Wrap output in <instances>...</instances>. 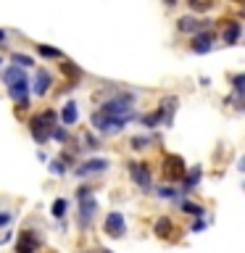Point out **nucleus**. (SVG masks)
Listing matches in <instances>:
<instances>
[{
    "label": "nucleus",
    "instance_id": "nucleus-22",
    "mask_svg": "<svg viewBox=\"0 0 245 253\" xmlns=\"http://www.w3.org/2000/svg\"><path fill=\"white\" fill-rule=\"evenodd\" d=\"M40 55H45V58H61V50H55V47H47V45H40L37 47Z\"/></svg>",
    "mask_w": 245,
    "mask_h": 253
},
{
    "label": "nucleus",
    "instance_id": "nucleus-5",
    "mask_svg": "<svg viewBox=\"0 0 245 253\" xmlns=\"http://www.w3.org/2000/svg\"><path fill=\"white\" fill-rule=\"evenodd\" d=\"M163 169H166V177L169 179H182V174H185V161H182L179 156H166L163 161Z\"/></svg>",
    "mask_w": 245,
    "mask_h": 253
},
{
    "label": "nucleus",
    "instance_id": "nucleus-1",
    "mask_svg": "<svg viewBox=\"0 0 245 253\" xmlns=\"http://www.w3.org/2000/svg\"><path fill=\"white\" fill-rule=\"evenodd\" d=\"M3 77H5V84H8V95H11L21 108H27V103H29V79H27V74H24L19 66H8Z\"/></svg>",
    "mask_w": 245,
    "mask_h": 253
},
{
    "label": "nucleus",
    "instance_id": "nucleus-2",
    "mask_svg": "<svg viewBox=\"0 0 245 253\" xmlns=\"http://www.w3.org/2000/svg\"><path fill=\"white\" fill-rule=\"evenodd\" d=\"M77 198H79V224L90 227L95 211H98V198L90 193V187H79Z\"/></svg>",
    "mask_w": 245,
    "mask_h": 253
},
{
    "label": "nucleus",
    "instance_id": "nucleus-8",
    "mask_svg": "<svg viewBox=\"0 0 245 253\" xmlns=\"http://www.w3.org/2000/svg\"><path fill=\"white\" fill-rule=\"evenodd\" d=\"M108 169V161L106 158H92V161H87L82 166H77V174H82V177H87V174H98V171H106Z\"/></svg>",
    "mask_w": 245,
    "mask_h": 253
},
{
    "label": "nucleus",
    "instance_id": "nucleus-19",
    "mask_svg": "<svg viewBox=\"0 0 245 253\" xmlns=\"http://www.w3.org/2000/svg\"><path fill=\"white\" fill-rule=\"evenodd\" d=\"M66 209H69V203L63 201V198H58V201H53V216H55V219H61L63 213H66Z\"/></svg>",
    "mask_w": 245,
    "mask_h": 253
},
{
    "label": "nucleus",
    "instance_id": "nucleus-24",
    "mask_svg": "<svg viewBox=\"0 0 245 253\" xmlns=\"http://www.w3.org/2000/svg\"><path fill=\"white\" fill-rule=\"evenodd\" d=\"M243 82H245V77H243V74H235V77H232V84H235L237 100H240V95H243Z\"/></svg>",
    "mask_w": 245,
    "mask_h": 253
},
{
    "label": "nucleus",
    "instance_id": "nucleus-31",
    "mask_svg": "<svg viewBox=\"0 0 245 253\" xmlns=\"http://www.w3.org/2000/svg\"><path fill=\"white\" fill-rule=\"evenodd\" d=\"M3 40H5V32H0V42H3Z\"/></svg>",
    "mask_w": 245,
    "mask_h": 253
},
{
    "label": "nucleus",
    "instance_id": "nucleus-21",
    "mask_svg": "<svg viewBox=\"0 0 245 253\" xmlns=\"http://www.w3.org/2000/svg\"><path fill=\"white\" fill-rule=\"evenodd\" d=\"M182 211L193 213V216H203V206H195V203H187V201H182Z\"/></svg>",
    "mask_w": 245,
    "mask_h": 253
},
{
    "label": "nucleus",
    "instance_id": "nucleus-7",
    "mask_svg": "<svg viewBox=\"0 0 245 253\" xmlns=\"http://www.w3.org/2000/svg\"><path fill=\"white\" fill-rule=\"evenodd\" d=\"M35 251H37V237L29 229H24L19 240H16V253H35Z\"/></svg>",
    "mask_w": 245,
    "mask_h": 253
},
{
    "label": "nucleus",
    "instance_id": "nucleus-12",
    "mask_svg": "<svg viewBox=\"0 0 245 253\" xmlns=\"http://www.w3.org/2000/svg\"><path fill=\"white\" fill-rule=\"evenodd\" d=\"M213 47V35L211 32H203V35H198L193 40V53H208Z\"/></svg>",
    "mask_w": 245,
    "mask_h": 253
},
{
    "label": "nucleus",
    "instance_id": "nucleus-23",
    "mask_svg": "<svg viewBox=\"0 0 245 253\" xmlns=\"http://www.w3.org/2000/svg\"><path fill=\"white\" fill-rule=\"evenodd\" d=\"M150 140H153V137H140V134H137V137H132V142H129V145H132L134 150H142L145 145H150Z\"/></svg>",
    "mask_w": 245,
    "mask_h": 253
},
{
    "label": "nucleus",
    "instance_id": "nucleus-11",
    "mask_svg": "<svg viewBox=\"0 0 245 253\" xmlns=\"http://www.w3.org/2000/svg\"><path fill=\"white\" fill-rule=\"evenodd\" d=\"M179 29H182V32H201V29H208V21H205V19H193V16H185V19H179Z\"/></svg>",
    "mask_w": 245,
    "mask_h": 253
},
{
    "label": "nucleus",
    "instance_id": "nucleus-3",
    "mask_svg": "<svg viewBox=\"0 0 245 253\" xmlns=\"http://www.w3.org/2000/svg\"><path fill=\"white\" fill-rule=\"evenodd\" d=\"M55 114L53 111H45V114H40V116H35L29 122V126H32V134H35V140L37 142H47L50 140V132L55 129Z\"/></svg>",
    "mask_w": 245,
    "mask_h": 253
},
{
    "label": "nucleus",
    "instance_id": "nucleus-17",
    "mask_svg": "<svg viewBox=\"0 0 245 253\" xmlns=\"http://www.w3.org/2000/svg\"><path fill=\"white\" fill-rule=\"evenodd\" d=\"M198 179H201V166H193V169H190V174H187V179H185V193L198 185Z\"/></svg>",
    "mask_w": 245,
    "mask_h": 253
},
{
    "label": "nucleus",
    "instance_id": "nucleus-28",
    "mask_svg": "<svg viewBox=\"0 0 245 253\" xmlns=\"http://www.w3.org/2000/svg\"><path fill=\"white\" fill-rule=\"evenodd\" d=\"M11 219H13V213H0V227H5Z\"/></svg>",
    "mask_w": 245,
    "mask_h": 253
},
{
    "label": "nucleus",
    "instance_id": "nucleus-25",
    "mask_svg": "<svg viewBox=\"0 0 245 253\" xmlns=\"http://www.w3.org/2000/svg\"><path fill=\"white\" fill-rule=\"evenodd\" d=\"M158 195L161 198H177V193H174L171 187H158Z\"/></svg>",
    "mask_w": 245,
    "mask_h": 253
},
{
    "label": "nucleus",
    "instance_id": "nucleus-13",
    "mask_svg": "<svg viewBox=\"0 0 245 253\" xmlns=\"http://www.w3.org/2000/svg\"><path fill=\"white\" fill-rule=\"evenodd\" d=\"M174 111H177V98H166V100H163V106L158 108V116H161V122H163V124H171Z\"/></svg>",
    "mask_w": 245,
    "mask_h": 253
},
{
    "label": "nucleus",
    "instance_id": "nucleus-14",
    "mask_svg": "<svg viewBox=\"0 0 245 253\" xmlns=\"http://www.w3.org/2000/svg\"><path fill=\"white\" fill-rule=\"evenodd\" d=\"M50 87V71L37 69V79H35V95H45Z\"/></svg>",
    "mask_w": 245,
    "mask_h": 253
},
{
    "label": "nucleus",
    "instance_id": "nucleus-30",
    "mask_svg": "<svg viewBox=\"0 0 245 253\" xmlns=\"http://www.w3.org/2000/svg\"><path fill=\"white\" fill-rule=\"evenodd\" d=\"M211 3H190V8H195V11H205Z\"/></svg>",
    "mask_w": 245,
    "mask_h": 253
},
{
    "label": "nucleus",
    "instance_id": "nucleus-26",
    "mask_svg": "<svg viewBox=\"0 0 245 253\" xmlns=\"http://www.w3.org/2000/svg\"><path fill=\"white\" fill-rule=\"evenodd\" d=\"M50 137H55L58 142H63V140H66V129H53V132H50Z\"/></svg>",
    "mask_w": 245,
    "mask_h": 253
},
{
    "label": "nucleus",
    "instance_id": "nucleus-29",
    "mask_svg": "<svg viewBox=\"0 0 245 253\" xmlns=\"http://www.w3.org/2000/svg\"><path fill=\"white\" fill-rule=\"evenodd\" d=\"M203 229H205V221H201V219H198L195 224H193V232H203Z\"/></svg>",
    "mask_w": 245,
    "mask_h": 253
},
{
    "label": "nucleus",
    "instance_id": "nucleus-18",
    "mask_svg": "<svg viewBox=\"0 0 245 253\" xmlns=\"http://www.w3.org/2000/svg\"><path fill=\"white\" fill-rule=\"evenodd\" d=\"M19 69H27V66H35V61L29 58V55H24V53H13V58H11Z\"/></svg>",
    "mask_w": 245,
    "mask_h": 253
},
{
    "label": "nucleus",
    "instance_id": "nucleus-16",
    "mask_svg": "<svg viewBox=\"0 0 245 253\" xmlns=\"http://www.w3.org/2000/svg\"><path fill=\"white\" fill-rule=\"evenodd\" d=\"M61 71H63V74H66V77L71 79V82H77L79 74H82V71H79V69H77L71 61H63V63H61Z\"/></svg>",
    "mask_w": 245,
    "mask_h": 253
},
{
    "label": "nucleus",
    "instance_id": "nucleus-6",
    "mask_svg": "<svg viewBox=\"0 0 245 253\" xmlns=\"http://www.w3.org/2000/svg\"><path fill=\"white\" fill-rule=\"evenodd\" d=\"M106 235H111V237H122L124 235V216L119 211H111L106 216Z\"/></svg>",
    "mask_w": 245,
    "mask_h": 253
},
{
    "label": "nucleus",
    "instance_id": "nucleus-32",
    "mask_svg": "<svg viewBox=\"0 0 245 253\" xmlns=\"http://www.w3.org/2000/svg\"><path fill=\"white\" fill-rule=\"evenodd\" d=\"M103 253H111V251H103Z\"/></svg>",
    "mask_w": 245,
    "mask_h": 253
},
{
    "label": "nucleus",
    "instance_id": "nucleus-27",
    "mask_svg": "<svg viewBox=\"0 0 245 253\" xmlns=\"http://www.w3.org/2000/svg\"><path fill=\"white\" fill-rule=\"evenodd\" d=\"M50 171H53V174H63L66 169H63V164H61V161H53V164H50Z\"/></svg>",
    "mask_w": 245,
    "mask_h": 253
},
{
    "label": "nucleus",
    "instance_id": "nucleus-4",
    "mask_svg": "<svg viewBox=\"0 0 245 253\" xmlns=\"http://www.w3.org/2000/svg\"><path fill=\"white\" fill-rule=\"evenodd\" d=\"M132 116H124V119H111V116H103V114H98L95 111L92 114V126L98 132H103V134H114V132H122L124 129V124L129 122Z\"/></svg>",
    "mask_w": 245,
    "mask_h": 253
},
{
    "label": "nucleus",
    "instance_id": "nucleus-15",
    "mask_svg": "<svg viewBox=\"0 0 245 253\" xmlns=\"http://www.w3.org/2000/svg\"><path fill=\"white\" fill-rule=\"evenodd\" d=\"M77 119H79V108H77V103H66L61 111V122L71 126V124H77Z\"/></svg>",
    "mask_w": 245,
    "mask_h": 253
},
{
    "label": "nucleus",
    "instance_id": "nucleus-9",
    "mask_svg": "<svg viewBox=\"0 0 245 253\" xmlns=\"http://www.w3.org/2000/svg\"><path fill=\"white\" fill-rule=\"evenodd\" d=\"M129 174H132V179L137 182L140 187H150V171H148V166L129 164Z\"/></svg>",
    "mask_w": 245,
    "mask_h": 253
},
{
    "label": "nucleus",
    "instance_id": "nucleus-10",
    "mask_svg": "<svg viewBox=\"0 0 245 253\" xmlns=\"http://www.w3.org/2000/svg\"><path fill=\"white\" fill-rule=\"evenodd\" d=\"M240 35H243L240 21H227V24H224V32H221V37H224L227 45H235L237 40H240Z\"/></svg>",
    "mask_w": 245,
    "mask_h": 253
},
{
    "label": "nucleus",
    "instance_id": "nucleus-20",
    "mask_svg": "<svg viewBox=\"0 0 245 253\" xmlns=\"http://www.w3.org/2000/svg\"><path fill=\"white\" fill-rule=\"evenodd\" d=\"M169 229H171V221L163 216V219L156 224V235H158V237H169Z\"/></svg>",
    "mask_w": 245,
    "mask_h": 253
}]
</instances>
